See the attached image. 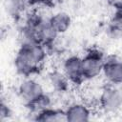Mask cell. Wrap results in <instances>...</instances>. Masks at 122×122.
<instances>
[{"label": "cell", "mask_w": 122, "mask_h": 122, "mask_svg": "<svg viewBox=\"0 0 122 122\" xmlns=\"http://www.w3.org/2000/svg\"><path fill=\"white\" fill-rule=\"evenodd\" d=\"M104 59L105 54L97 49H91L84 56H82L83 74L85 80L92 81L102 76Z\"/></svg>", "instance_id": "277c9868"}, {"label": "cell", "mask_w": 122, "mask_h": 122, "mask_svg": "<svg viewBox=\"0 0 122 122\" xmlns=\"http://www.w3.org/2000/svg\"><path fill=\"white\" fill-rule=\"evenodd\" d=\"M98 106L105 114H116L122 111V89L117 85L105 86L98 96Z\"/></svg>", "instance_id": "7a4b0ae2"}, {"label": "cell", "mask_w": 122, "mask_h": 122, "mask_svg": "<svg viewBox=\"0 0 122 122\" xmlns=\"http://www.w3.org/2000/svg\"><path fill=\"white\" fill-rule=\"evenodd\" d=\"M37 34H38V40L40 43L45 45L48 49L51 46H54V44L57 41L58 38V33L55 31L53 27L51 26L49 16H44L43 19L41 20L38 30H37Z\"/></svg>", "instance_id": "9c48e42d"}, {"label": "cell", "mask_w": 122, "mask_h": 122, "mask_svg": "<svg viewBox=\"0 0 122 122\" xmlns=\"http://www.w3.org/2000/svg\"><path fill=\"white\" fill-rule=\"evenodd\" d=\"M6 13L11 19L21 20L28 13V8L30 6V0H3Z\"/></svg>", "instance_id": "30bf717a"}, {"label": "cell", "mask_w": 122, "mask_h": 122, "mask_svg": "<svg viewBox=\"0 0 122 122\" xmlns=\"http://www.w3.org/2000/svg\"><path fill=\"white\" fill-rule=\"evenodd\" d=\"M11 116H12V111H11L10 106L8 104V102H6L4 99H2L1 104H0V120H1V122L10 120Z\"/></svg>", "instance_id": "9a60e30c"}, {"label": "cell", "mask_w": 122, "mask_h": 122, "mask_svg": "<svg viewBox=\"0 0 122 122\" xmlns=\"http://www.w3.org/2000/svg\"><path fill=\"white\" fill-rule=\"evenodd\" d=\"M51 0H30V5H47Z\"/></svg>", "instance_id": "e0dca14e"}, {"label": "cell", "mask_w": 122, "mask_h": 122, "mask_svg": "<svg viewBox=\"0 0 122 122\" xmlns=\"http://www.w3.org/2000/svg\"><path fill=\"white\" fill-rule=\"evenodd\" d=\"M102 76L111 85H122V58L115 54L105 55Z\"/></svg>", "instance_id": "8992f818"}, {"label": "cell", "mask_w": 122, "mask_h": 122, "mask_svg": "<svg viewBox=\"0 0 122 122\" xmlns=\"http://www.w3.org/2000/svg\"><path fill=\"white\" fill-rule=\"evenodd\" d=\"M112 17L119 20V21H122V2H119V3L115 4Z\"/></svg>", "instance_id": "2e32d148"}, {"label": "cell", "mask_w": 122, "mask_h": 122, "mask_svg": "<svg viewBox=\"0 0 122 122\" xmlns=\"http://www.w3.org/2000/svg\"><path fill=\"white\" fill-rule=\"evenodd\" d=\"M49 20L58 35L67 33L72 25V18L71 14L65 10H58L53 12L49 16Z\"/></svg>", "instance_id": "8fae6325"}, {"label": "cell", "mask_w": 122, "mask_h": 122, "mask_svg": "<svg viewBox=\"0 0 122 122\" xmlns=\"http://www.w3.org/2000/svg\"><path fill=\"white\" fill-rule=\"evenodd\" d=\"M61 71L72 85H79L85 80L83 74L82 57L77 54L66 56L62 61Z\"/></svg>", "instance_id": "5b68a950"}, {"label": "cell", "mask_w": 122, "mask_h": 122, "mask_svg": "<svg viewBox=\"0 0 122 122\" xmlns=\"http://www.w3.org/2000/svg\"><path fill=\"white\" fill-rule=\"evenodd\" d=\"M51 107H53V98L51 96V94L45 92L34 103L29 106L28 109L30 110V113H35Z\"/></svg>", "instance_id": "4fadbf2b"}, {"label": "cell", "mask_w": 122, "mask_h": 122, "mask_svg": "<svg viewBox=\"0 0 122 122\" xmlns=\"http://www.w3.org/2000/svg\"><path fill=\"white\" fill-rule=\"evenodd\" d=\"M31 114V120L34 121H43V122H60V121H66L65 117V112L64 110L56 109L53 107L45 109L43 111H40L35 113H30Z\"/></svg>", "instance_id": "7c38bea8"}, {"label": "cell", "mask_w": 122, "mask_h": 122, "mask_svg": "<svg viewBox=\"0 0 122 122\" xmlns=\"http://www.w3.org/2000/svg\"><path fill=\"white\" fill-rule=\"evenodd\" d=\"M47 82L51 89L56 93L69 92L71 83L60 70H51L47 73Z\"/></svg>", "instance_id": "ba28073f"}, {"label": "cell", "mask_w": 122, "mask_h": 122, "mask_svg": "<svg viewBox=\"0 0 122 122\" xmlns=\"http://www.w3.org/2000/svg\"><path fill=\"white\" fill-rule=\"evenodd\" d=\"M106 34L112 40L122 39V21L112 17L106 28Z\"/></svg>", "instance_id": "5bb4252c"}, {"label": "cell", "mask_w": 122, "mask_h": 122, "mask_svg": "<svg viewBox=\"0 0 122 122\" xmlns=\"http://www.w3.org/2000/svg\"><path fill=\"white\" fill-rule=\"evenodd\" d=\"M43 84L33 76L22 77L17 86V94L21 102L28 108L45 93Z\"/></svg>", "instance_id": "3957f363"}, {"label": "cell", "mask_w": 122, "mask_h": 122, "mask_svg": "<svg viewBox=\"0 0 122 122\" xmlns=\"http://www.w3.org/2000/svg\"><path fill=\"white\" fill-rule=\"evenodd\" d=\"M65 117L66 121L69 122H85L92 118V111L89 104L84 101H73L71 102L66 109Z\"/></svg>", "instance_id": "52a82bcc"}, {"label": "cell", "mask_w": 122, "mask_h": 122, "mask_svg": "<svg viewBox=\"0 0 122 122\" xmlns=\"http://www.w3.org/2000/svg\"><path fill=\"white\" fill-rule=\"evenodd\" d=\"M48 57V48L39 42L19 44L13 58V68L22 77L32 76L42 68Z\"/></svg>", "instance_id": "6da1fadb"}]
</instances>
